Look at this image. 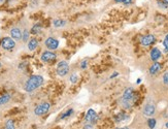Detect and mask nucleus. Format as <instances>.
Here are the masks:
<instances>
[{"label":"nucleus","mask_w":168,"mask_h":129,"mask_svg":"<svg viewBox=\"0 0 168 129\" xmlns=\"http://www.w3.org/2000/svg\"><path fill=\"white\" fill-rule=\"evenodd\" d=\"M56 54L53 53V52H50V51H46V52H43V53L41 54V57H40V59H41L42 62H50V61H53V60L56 59Z\"/></svg>","instance_id":"9"},{"label":"nucleus","mask_w":168,"mask_h":129,"mask_svg":"<svg viewBox=\"0 0 168 129\" xmlns=\"http://www.w3.org/2000/svg\"><path fill=\"white\" fill-rule=\"evenodd\" d=\"M162 2H163L165 5H168V0H162Z\"/></svg>","instance_id":"29"},{"label":"nucleus","mask_w":168,"mask_h":129,"mask_svg":"<svg viewBox=\"0 0 168 129\" xmlns=\"http://www.w3.org/2000/svg\"><path fill=\"white\" fill-rule=\"evenodd\" d=\"M5 129H16L15 123H14V121L11 119L6 121V123H5Z\"/></svg>","instance_id":"18"},{"label":"nucleus","mask_w":168,"mask_h":129,"mask_svg":"<svg viewBox=\"0 0 168 129\" xmlns=\"http://www.w3.org/2000/svg\"><path fill=\"white\" fill-rule=\"evenodd\" d=\"M115 1L119 3H124V4H130L132 2V0H115Z\"/></svg>","instance_id":"26"},{"label":"nucleus","mask_w":168,"mask_h":129,"mask_svg":"<svg viewBox=\"0 0 168 129\" xmlns=\"http://www.w3.org/2000/svg\"><path fill=\"white\" fill-rule=\"evenodd\" d=\"M0 66H1V63H0Z\"/></svg>","instance_id":"34"},{"label":"nucleus","mask_w":168,"mask_h":129,"mask_svg":"<svg viewBox=\"0 0 168 129\" xmlns=\"http://www.w3.org/2000/svg\"><path fill=\"white\" fill-rule=\"evenodd\" d=\"M37 46H38V41L35 38H32V39H30L29 41H28V49H29L30 51H34V50L37 48Z\"/></svg>","instance_id":"14"},{"label":"nucleus","mask_w":168,"mask_h":129,"mask_svg":"<svg viewBox=\"0 0 168 129\" xmlns=\"http://www.w3.org/2000/svg\"><path fill=\"white\" fill-rule=\"evenodd\" d=\"M118 74H119V73H118V72H115V73H114V74H112V76H110V78H115V76H118Z\"/></svg>","instance_id":"28"},{"label":"nucleus","mask_w":168,"mask_h":129,"mask_svg":"<svg viewBox=\"0 0 168 129\" xmlns=\"http://www.w3.org/2000/svg\"><path fill=\"white\" fill-rule=\"evenodd\" d=\"M163 78V83H164V84L167 85V86H168V71L165 72V73L163 74V78Z\"/></svg>","instance_id":"25"},{"label":"nucleus","mask_w":168,"mask_h":129,"mask_svg":"<svg viewBox=\"0 0 168 129\" xmlns=\"http://www.w3.org/2000/svg\"><path fill=\"white\" fill-rule=\"evenodd\" d=\"M9 100H11V95L9 93L3 94V95L0 96V105H3V104L7 103Z\"/></svg>","instance_id":"15"},{"label":"nucleus","mask_w":168,"mask_h":129,"mask_svg":"<svg viewBox=\"0 0 168 129\" xmlns=\"http://www.w3.org/2000/svg\"><path fill=\"white\" fill-rule=\"evenodd\" d=\"M42 84H43V78L41 76L35 74V76H31L28 78L25 86H24V89L26 92H33L34 90L39 88Z\"/></svg>","instance_id":"1"},{"label":"nucleus","mask_w":168,"mask_h":129,"mask_svg":"<svg viewBox=\"0 0 168 129\" xmlns=\"http://www.w3.org/2000/svg\"><path fill=\"white\" fill-rule=\"evenodd\" d=\"M72 113H73V110H72V108H70V110H68L66 113L62 114V115H61V117H60V119H65V118H67V117L71 116Z\"/></svg>","instance_id":"19"},{"label":"nucleus","mask_w":168,"mask_h":129,"mask_svg":"<svg viewBox=\"0 0 168 129\" xmlns=\"http://www.w3.org/2000/svg\"><path fill=\"white\" fill-rule=\"evenodd\" d=\"M22 31L19 29V28H13V29L11 30V37L14 38V39L16 40H19L22 38Z\"/></svg>","instance_id":"12"},{"label":"nucleus","mask_w":168,"mask_h":129,"mask_svg":"<svg viewBox=\"0 0 168 129\" xmlns=\"http://www.w3.org/2000/svg\"><path fill=\"white\" fill-rule=\"evenodd\" d=\"M116 129H129L127 127H119V128H116Z\"/></svg>","instance_id":"30"},{"label":"nucleus","mask_w":168,"mask_h":129,"mask_svg":"<svg viewBox=\"0 0 168 129\" xmlns=\"http://www.w3.org/2000/svg\"><path fill=\"white\" fill-rule=\"evenodd\" d=\"M117 121H123V120H126V119H128V116L127 115H119V116H117Z\"/></svg>","instance_id":"24"},{"label":"nucleus","mask_w":168,"mask_h":129,"mask_svg":"<svg viewBox=\"0 0 168 129\" xmlns=\"http://www.w3.org/2000/svg\"><path fill=\"white\" fill-rule=\"evenodd\" d=\"M44 45L46 46V48L50 50H56L59 47V41L54 37H48L44 41Z\"/></svg>","instance_id":"8"},{"label":"nucleus","mask_w":168,"mask_h":129,"mask_svg":"<svg viewBox=\"0 0 168 129\" xmlns=\"http://www.w3.org/2000/svg\"><path fill=\"white\" fill-rule=\"evenodd\" d=\"M78 74L76 73H73V74H71V76H70V82L72 83V84H75V83H78Z\"/></svg>","instance_id":"22"},{"label":"nucleus","mask_w":168,"mask_h":129,"mask_svg":"<svg viewBox=\"0 0 168 129\" xmlns=\"http://www.w3.org/2000/svg\"><path fill=\"white\" fill-rule=\"evenodd\" d=\"M160 69H161V64L158 63V62H155V63L149 67V73H151L152 76H154V74H156L157 72H159Z\"/></svg>","instance_id":"13"},{"label":"nucleus","mask_w":168,"mask_h":129,"mask_svg":"<svg viewBox=\"0 0 168 129\" xmlns=\"http://www.w3.org/2000/svg\"><path fill=\"white\" fill-rule=\"evenodd\" d=\"M28 38H29V31L28 30H24L23 34H22V39L24 41H28Z\"/></svg>","instance_id":"21"},{"label":"nucleus","mask_w":168,"mask_h":129,"mask_svg":"<svg viewBox=\"0 0 168 129\" xmlns=\"http://www.w3.org/2000/svg\"><path fill=\"white\" fill-rule=\"evenodd\" d=\"M66 22L64 21V20H60V19H56L54 20V22H53V25H54V27L56 28H59V27H63V26H65Z\"/></svg>","instance_id":"16"},{"label":"nucleus","mask_w":168,"mask_h":129,"mask_svg":"<svg viewBox=\"0 0 168 129\" xmlns=\"http://www.w3.org/2000/svg\"><path fill=\"white\" fill-rule=\"evenodd\" d=\"M87 66H88V61H87V60H83V61L80 62V68H82V69H86Z\"/></svg>","instance_id":"27"},{"label":"nucleus","mask_w":168,"mask_h":129,"mask_svg":"<svg viewBox=\"0 0 168 129\" xmlns=\"http://www.w3.org/2000/svg\"><path fill=\"white\" fill-rule=\"evenodd\" d=\"M134 101H135L134 91H133L132 88H127L124 91V94H123V97H122L123 105L126 108H130Z\"/></svg>","instance_id":"2"},{"label":"nucleus","mask_w":168,"mask_h":129,"mask_svg":"<svg viewBox=\"0 0 168 129\" xmlns=\"http://www.w3.org/2000/svg\"><path fill=\"white\" fill-rule=\"evenodd\" d=\"M1 47L6 51H11L16 47V41L13 37H4L1 40Z\"/></svg>","instance_id":"4"},{"label":"nucleus","mask_w":168,"mask_h":129,"mask_svg":"<svg viewBox=\"0 0 168 129\" xmlns=\"http://www.w3.org/2000/svg\"><path fill=\"white\" fill-rule=\"evenodd\" d=\"M156 41V37L152 34H147V35H145L141 37L140 39V43L143 46V47H149L152 43Z\"/></svg>","instance_id":"7"},{"label":"nucleus","mask_w":168,"mask_h":129,"mask_svg":"<svg viewBox=\"0 0 168 129\" xmlns=\"http://www.w3.org/2000/svg\"><path fill=\"white\" fill-rule=\"evenodd\" d=\"M69 72V64L67 61H60L57 65V73L60 76H65Z\"/></svg>","instance_id":"3"},{"label":"nucleus","mask_w":168,"mask_h":129,"mask_svg":"<svg viewBox=\"0 0 168 129\" xmlns=\"http://www.w3.org/2000/svg\"><path fill=\"white\" fill-rule=\"evenodd\" d=\"M85 120H86V122L90 123V124H94V123L98 120L97 113L95 112L94 110H92V108L88 110V112H87L86 114V117H85Z\"/></svg>","instance_id":"6"},{"label":"nucleus","mask_w":168,"mask_h":129,"mask_svg":"<svg viewBox=\"0 0 168 129\" xmlns=\"http://www.w3.org/2000/svg\"><path fill=\"white\" fill-rule=\"evenodd\" d=\"M5 0H0V3H2V2H4Z\"/></svg>","instance_id":"32"},{"label":"nucleus","mask_w":168,"mask_h":129,"mask_svg":"<svg viewBox=\"0 0 168 129\" xmlns=\"http://www.w3.org/2000/svg\"><path fill=\"white\" fill-rule=\"evenodd\" d=\"M149 55H151V59L153 60V61L157 62V60H159L160 58H161L162 53L158 48H154V49L151 51V54H149Z\"/></svg>","instance_id":"11"},{"label":"nucleus","mask_w":168,"mask_h":129,"mask_svg":"<svg viewBox=\"0 0 168 129\" xmlns=\"http://www.w3.org/2000/svg\"><path fill=\"white\" fill-rule=\"evenodd\" d=\"M155 110L156 108L154 104H147V105L145 106V108H143V115L147 117H151L155 114Z\"/></svg>","instance_id":"10"},{"label":"nucleus","mask_w":168,"mask_h":129,"mask_svg":"<svg viewBox=\"0 0 168 129\" xmlns=\"http://www.w3.org/2000/svg\"><path fill=\"white\" fill-rule=\"evenodd\" d=\"M140 82H141V80H140V78H138V80H137V84H139Z\"/></svg>","instance_id":"31"},{"label":"nucleus","mask_w":168,"mask_h":129,"mask_svg":"<svg viewBox=\"0 0 168 129\" xmlns=\"http://www.w3.org/2000/svg\"><path fill=\"white\" fill-rule=\"evenodd\" d=\"M166 127H167V128H168V122L166 123Z\"/></svg>","instance_id":"33"},{"label":"nucleus","mask_w":168,"mask_h":129,"mask_svg":"<svg viewBox=\"0 0 168 129\" xmlns=\"http://www.w3.org/2000/svg\"><path fill=\"white\" fill-rule=\"evenodd\" d=\"M50 108H51V104L48 102H43V103L36 106L35 110H34V114L36 116H42V115L46 114L50 110Z\"/></svg>","instance_id":"5"},{"label":"nucleus","mask_w":168,"mask_h":129,"mask_svg":"<svg viewBox=\"0 0 168 129\" xmlns=\"http://www.w3.org/2000/svg\"><path fill=\"white\" fill-rule=\"evenodd\" d=\"M40 30H41V25H40V24H35V25L32 27L30 32H31L32 34H38L40 32Z\"/></svg>","instance_id":"17"},{"label":"nucleus","mask_w":168,"mask_h":129,"mask_svg":"<svg viewBox=\"0 0 168 129\" xmlns=\"http://www.w3.org/2000/svg\"><path fill=\"white\" fill-rule=\"evenodd\" d=\"M163 46H164V48H165V51L168 52V34L165 36V38H164Z\"/></svg>","instance_id":"23"},{"label":"nucleus","mask_w":168,"mask_h":129,"mask_svg":"<svg viewBox=\"0 0 168 129\" xmlns=\"http://www.w3.org/2000/svg\"><path fill=\"white\" fill-rule=\"evenodd\" d=\"M147 125H149V127L151 129H154L156 126V120L155 119H149V121H147Z\"/></svg>","instance_id":"20"}]
</instances>
